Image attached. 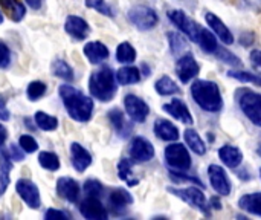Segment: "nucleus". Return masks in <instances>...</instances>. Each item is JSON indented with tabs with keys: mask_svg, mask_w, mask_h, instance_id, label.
<instances>
[{
	"mask_svg": "<svg viewBox=\"0 0 261 220\" xmlns=\"http://www.w3.org/2000/svg\"><path fill=\"white\" fill-rule=\"evenodd\" d=\"M58 93L63 100V104L69 113V116L78 123H87L92 118L93 112V101L92 98L86 96L83 92L76 90L69 84H63L58 89Z\"/></svg>",
	"mask_w": 261,
	"mask_h": 220,
	"instance_id": "f257e3e1",
	"label": "nucleus"
},
{
	"mask_svg": "<svg viewBox=\"0 0 261 220\" xmlns=\"http://www.w3.org/2000/svg\"><path fill=\"white\" fill-rule=\"evenodd\" d=\"M191 96L194 103L208 113H217L223 109L222 93L214 81L196 80L191 86Z\"/></svg>",
	"mask_w": 261,
	"mask_h": 220,
	"instance_id": "f03ea898",
	"label": "nucleus"
},
{
	"mask_svg": "<svg viewBox=\"0 0 261 220\" xmlns=\"http://www.w3.org/2000/svg\"><path fill=\"white\" fill-rule=\"evenodd\" d=\"M89 90L93 98L107 103L112 101L116 95V83H115V74L110 67L104 66L99 70H95L90 75L89 80Z\"/></svg>",
	"mask_w": 261,
	"mask_h": 220,
	"instance_id": "7ed1b4c3",
	"label": "nucleus"
},
{
	"mask_svg": "<svg viewBox=\"0 0 261 220\" xmlns=\"http://www.w3.org/2000/svg\"><path fill=\"white\" fill-rule=\"evenodd\" d=\"M236 100L245 116L257 127H261V93L251 89H239Z\"/></svg>",
	"mask_w": 261,
	"mask_h": 220,
	"instance_id": "20e7f679",
	"label": "nucleus"
},
{
	"mask_svg": "<svg viewBox=\"0 0 261 220\" xmlns=\"http://www.w3.org/2000/svg\"><path fill=\"white\" fill-rule=\"evenodd\" d=\"M165 162L168 164L170 168L173 170H177L180 173L184 172H188L191 168V156H190V152L188 149L184 145V144H171L165 149Z\"/></svg>",
	"mask_w": 261,
	"mask_h": 220,
	"instance_id": "39448f33",
	"label": "nucleus"
},
{
	"mask_svg": "<svg viewBox=\"0 0 261 220\" xmlns=\"http://www.w3.org/2000/svg\"><path fill=\"white\" fill-rule=\"evenodd\" d=\"M168 18L171 20L173 25H176V28L185 34L191 41L197 43L199 41V37H200V32H202V26L199 23H196L191 17H188L184 11L180 9H173L168 12Z\"/></svg>",
	"mask_w": 261,
	"mask_h": 220,
	"instance_id": "423d86ee",
	"label": "nucleus"
},
{
	"mask_svg": "<svg viewBox=\"0 0 261 220\" xmlns=\"http://www.w3.org/2000/svg\"><path fill=\"white\" fill-rule=\"evenodd\" d=\"M128 20L141 31H148L151 28H154L159 21V17L156 14V11L150 6H144V5H138L133 6L128 11Z\"/></svg>",
	"mask_w": 261,
	"mask_h": 220,
	"instance_id": "0eeeda50",
	"label": "nucleus"
},
{
	"mask_svg": "<svg viewBox=\"0 0 261 220\" xmlns=\"http://www.w3.org/2000/svg\"><path fill=\"white\" fill-rule=\"evenodd\" d=\"M168 191L171 194H174L176 198H179L180 201L196 207L197 210H202L206 213V198L203 194V191L200 188L196 187H188V188H168Z\"/></svg>",
	"mask_w": 261,
	"mask_h": 220,
	"instance_id": "6e6552de",
	"label": "nucleus"
},
{
	"mask_svg": "<svg viewBox=\"0 0 261 220\" xmlns=\"http://www.w3.org/2000/svg\"><path fill=\"white\" fill-rule=\"evenodd\" d=\"M199 72H200V66L191 54H185L176 61V74L179 80L185 84L194 80L199 75Z\"/></svg>",
	"mask_w": 261,
	"mask_h": 220,
	"instance_id": "1a4fd4ad",
	"label": "nucleus"
},
{
	"mask_svg": "<svg viewBox=\"0 0 261 220\" xmlns=\"http://www.w3.org/2000/svg\"><path fill=\"white\" fill-rule=\"evenodd\" d=\"M15 191L18 193V196L23 199V202L29 208H32V210L40 208V205H41L40 191H38V188H37V185L34 182H31L29 179H20L15 184Z\"/></svg>",
	"mask_w": 261,
	"mask_h": 220,
	"instance_id": "9d476101",
	"label": "nucleus"
},
{
	"mask_svg": "<svg viewBox=\"0 0 261 220\" xmlns=\"http://www.w3.org/2000/svg\"><path fill=\"white\" fill-rule=\"evenodd\" d=\"M124 106H125V110H127V115L135 121V123H144L150 113V107L148 104L141 100L139 96L136 95H127L124 98Z\"/></svg>",
	"mask_w": 261,
	"mask_h": 220,
	"instance_id": "9b49d317",
	"label": "nucleus"
},
{
	"mask_svg": "<svg viewBox=\"0 0 261 220\" xmlns=\"http://www.w3.org/2000/svg\"><path fill=\"white\" fill-rule=\"evenodd\" d=\"M208 176H210V182L214 188L216 193H219L220 196H229L231 194V181L226 175V172L220 167V165H210L208 167Z\"/></svg>",
	"mask_w": 261,
	"mask_h": 220,
	"instance_id": "f8f14e48",
	"label": "nucleus"
},
{
	"mask_svg": "<svg viewBox=\"0 0 261 220\" xmlns=\"http://www.w3.org/2000/svg\"><path fill=\"white\" fill-rule=\"evenodd\" d=\"M130 158L135 162H148L150 159L154 158L153 144L142 136L133 138L132 144H130Z\"/></svg>",
	"mask_w": 261,
	"mask_h": 220,
	"instance_id": "ddd939ff",
	"label": "nucleus"
},
{
	"mask_svg": "<svg viewBox=\"0 0 261 220\" xmlns=\"http://www.w3.org/2000/svg\"><path fill=\"white\" fill-rule=\"evenodd\" d=\"M80 213L83 214V217L89 220H106L109 217L104 205L98 201V198L93 196H87V199L81 202Z\"/></svg>",
	"mask_w": 261,
	"mask_h": 220,
	"instance_id": "4468645a",
	"label": "nucleus"
},
{
	"mask_svg": "<svg viewBox=\"0 0 261 220\" xmlns=\"http://www.w3.org/2000/svg\"><path fill=\"white\" fill-rule=\"evenodd\" d=\"M164 110H165L170 116H173L174 119L180 121L182 124H188V126H190V124L194 123L193 115H191L188 106H187L182 100H179V98H174V100H171L170 103L164 104Z\"/></svg>",
	"mask_w": 261,
	"mask_h": 220,
	"instance_id": "2eb2a0df",
	"label": "nucleus"
},
{
	"mask_svg": "<svg viewBox=\"0 0 261 220\" xmlns=\"http://www.w3.org/2000/svg\"><path fill=\"white\" fill-rule=\"evenodd\" d=\"M205 20L208 23V26L213 29V32L216 34V37H219L225 44H232L234 43V35L232 32L229 31V28L213 12H208L205 15Z\"/></svg>",
	"mask_w": 261,
	"mask_h": 220,
	"instance_id": "dca6fc26",
	"label": "nucleus"
},
{
	"mask_svg": "<svg viewBox=\"0 0 261 220\" xmlns=\"http://www.w3.org/2000/svg\"><path fill=\"white\" fill-rule=\"evenodd\" d=\"M57 193L67 202H76L80 198V185L72 178H60L57 181Z\"/></svg>",
	"mask_w": 261,
	"mask_h": 220,
	"instance_id": "f3484780",
	"label": "nucleus"
},
{
	"mask_svg": "<svg viewBox=\"0 0 261 220\" xmlns=\"http://www.w3.org/2000/svg\"><path fill=\"white\" fill-rule=\"evenodd\" d=\"M64 29L69 35H72L76 40H84L89 35V25L84 18L78 15H69L64 23Z\"/></svg>",
	"mask_w": 261,
	"mask_h": 220,
	"instance_id": "a211bd4d",
	"label": "nucleus"
},
{
	"mask_svg": "<svg viewBox=\"0 0 261 220\" xmlns=\"http://www.w3.org/2000/svg\"><path fill=\"white\" fill-rule=\"evenodd\" d=\"M70 155H72V165L78 173H83L92 164L90 153L83 145H80L78 142L70 144Z\"/></svg>",
	"mask_w": 261,
	"mask_h": 220,
	"instance_id": "6ab92c4d",
	"label": "nucleus"
},
{
	"mask_svg": "<svg viewBox=\"0 0 261 220\" xmlns=\"http://www.w3.org/2000/svg\"><path fill=\"white\" fill-rule=\"evenodd\" d=\"M154 135L162 141H177L179 138V129L168 119H156L154 123Z\"/></svg>",
	"mask_w": 261,
	"mask_h": 220,
	"instance_id": "aec40b11",
	"label": "nucleus"
},
{
	"mask_svg": "<svg viewBox=\"0 0 261 220\" xmlns=\"http://www.w3.org/2000/svg\"><path fill=\"white\" fill-rule=\"evenodd\" d=\"M84 55L87 57V60L92 64H98V63L107 60L110 52H109L107 46L102 44L101 41H90L84 46Z\"/></svg>",
	"mask_w": 261,
	"mask_h": 220,
	"instance_id": "412c9836",
	"label": "nucleus"
},
{
	"mask_svg": "<svg viewBox=\"0 0 261 220\" xmlns=\"http://www.w3.org/2000/svg\"><path fill=\"white\" fill-rule=\"evenodd\" d=\"M219 158L220 161L229 167V168H239L242 161H243V153L239 147H234V145H223L220 150H219Z\"/></svg>",
	"mask_w": 261,
	"mask_h": 220,
	"instance_id": "4be33fe9",
	"label": "nucleus"
},
{
	"mask_svg": "<svg viewBox=\"0 0 261 220\" xmlns=\"http://www.w3.org/2000/svg\"><path fill=\"white\" fill-rule=\"evenodd\" d=\"M239 207L249 214L261 217V193H251L242 196L239 201Z\"/></svg>",
	"mask_w": 261,
	"mask_h": 220,
	"instance_id": "5701e85b",
	"label": "nucleus"
},
{
	"mask_svg": "<svg viewBox=\"0 0 261 220\" xmlns=\"http://www.w3.org/2000/svg\"><path fill=\"white\" fill-rule=\"evenodd\" d=\"M0 8L14 21H20L26 14V8L20 0H0Z\"/></svg>",
	"mask_w": 261,
	"mask_h": 220,
	"instance_id": "b1692460",
	"label": "nucleus"
},
{
	"mask_svg": "<svg viewBox=\"0 0 261 220\" xmlns=\"http://www.w3.org/2000/svg\"><path fill=\"white\" fill-rule=\"evenodd\" d=\"M109 204H110V207L115 210V208H125V207H128V205H132L133 204V198H132V194L127 191V190H124V188H116V190H113L112 193H110V196H109Z\"/></svg>",
	"mask_w": 261,
	"mask_h": 220,
	"instance_id": "393cba45",
	"label": "nucleus"
},
{
	"mask_svg": "<svg viewBox=\"0 0 261 220\" xmlns=\"http://www.w3.org/2000/svg\"><path fill=\"white\" fill-rule=\"evenodd\" d=\"M116 80H118V83L122 84V86L139 83V80H141V70H139L138 67H133V66L121 67V69L116 72Z\"/></svg>",
	"mask_w": 261,
	"mask_h": 220,
	"instance_id": "a878e982",
	"label": "nucleus"
},
{
	"mask_svg": "<svg viewBox=\"0 0 261 220\" xmlns=\"http://www.w3.org/2000/svg\"><path fill=\"white\" fill-rule=\"evenodd\" d=\"M184 135H185V142L188 144V147H190L196 155L202 156V155L206 153V145H205L203 139L200 138V135H199L196 130L187 129Z\"/></svg>",
	"mask_w": 261,
	"mask_h": 220,
	"instance_id": "bb28decb",
	"label": "nucleus"
},
{
	"mask_svg": "<svg viewBox=\"0 0 261 220\" xmlns=\"http://www.w3.org/2000/svg\"><path fill=\"white\" fill-rule=\"evenodd\" d=\"M12 168L11 156L6 152H0V196L6 191L9 184V172Z\"/></svg>",
	"mask_w": 261,
	"mask_h": 220,
	"instance_id": "cd10ccee",
	"label": "nucleus"
},
{
	"mask_svg": "<svg viewBox=\"0 0 261 220\" xmlns=\"http://www.w3.org/2000/svg\"><path fill=\"white\" fill-rule=\"evenodd\" d=\"M154 89L159 95L162 96H170V95H176L180 92L179 86L168 77V75H164L161 77L156 83H154Z\"/></svg>",
	"mask_w": 261,
	"mask_h": 220,
	"instance_id": "c85d7f7f",
	"label": "nucleus"
},
{
	"mask_svg": "<svg viewBox=\"0 0 261 220\" xmlns=\"http://www.w3.org/2000/svg\"><path fill=\"white\" fill-rule=\"evenodd\" d=\"M197 44H199L205 52H210V54H216V52L219 51V44H217L216 34L211 32V31H208L206 28L202 29Z\"/></svg>",
	"mask_w": 261,
	"mask_h": 220,
	"instance_id": "c756f323",
	"label": "nucleus"
},
{
	"mask_svg": "<svg viewBox=\"0 0 261 220\" xmlns=\"http://www.w3.org/2000/svg\"><path fill=\"white\" fill-rule=\"evenodd\" d=\"M109 119H110V123H112L113 129H115L121 136H127V135L130 133L132 127H130V126H127L125 118H124V115H122V112H121V110H118V109L110 110V113H109Z\"/></svg>",
	"mask_w": 261,
	"mask_h": 220,
	"instance_id": "7c9ffc66",
	"label": "nucleus"
},
{
	"mask_svg": "<svg viewBox=\"0 0 261 220\" xmlns=\"http://www.w3.org/2000/svg\"><path fill=\"white\" fill-rule=\"evenodd\" d=\"M116 60L119 63H124V64L133 63L136 60V51H135V47L130 43H127V41L121 43L118 46V49H116Z\"/></svg>",
	"mask_w": 261,
	"mask_h": 220,
	"instance_id": "2f4dec72",
	"label": "nucleus"
},
{
	"mask_svg": "<svg viewBox=\"0 0 261 220\" xmlns=\"http://www.w3.org/2000/svg\"><path fill=\"white\" fill-rule=\"evenodd\" d=\"M52 74L64 81H72L73 80V70L72 67L64 61V60H55L52 63V67H50Z\"/></svg>",
	"mask_w": 261,
	"mask_h": 220,
	"instance_id": "473e14b6",
	"label": "nucleus"
},
{
	"mask_svg": "<svg viewBox=\"0 0 261 220\" xmlns=\"http://www.w3.org/2000/svg\"><path fill=\"white\" fill-rule=\"evenodd\" d=\"M34 119H35V124L44 132H50V130H55L58 127V119L55 116L44 113V112H37Z\"/></svg>",
	"mask_w": 261,
	"mask_h": 220,
	"instance_id": "72a5a7b5",
	"label": "nucleus"
},
{
	"mask_svg": "<svg viewBox=\"0 0 261 220\" xmlns=\"http://www.w3.org/2000/svg\"><path fill=\"white\" fill-rule=\"evenodd\" d=\"M118 176L119 179L125 181L130 187H135L139 184V181L136 178L132 176V162L128 159H121L118 164Z\"/></svg>",
	"mask_w": 261,
	"mask_h": 220,
	"instance_id": "f704fd0d",
	"label": "nucleus"
},
{
	"mask_svg": "<svg viewBox=\"0 0 261 220\" xmlns=\"http://www.w3.org/2000/svg\"><path fill=\"white\" fill-rule=\"evenodd\" d=\"M38 162L43 168H46L49 172H57L60 168V159L52 152H41L38 155Z\"/></svg>",
	"mask_w": 261,
	"mask_h": 220,
	"instance_id": "c9c22d12",
	"label": "nucleus"
},
{
	"mask_svg": "<svg viewBox=\"0 0 261 220\" xmlns=\"http://www.w3.org/2000/svg\"><path fill=\"white\" fill-rule=\"evenodd\" d=\"M228 75L231 78H236L242 83H251V84H257L261 86V75L257 74H249V72H245V70H229Z\"/></svg>",
	"mask_w": 261,
	"mask_h": 220,
	"instance_id": "e433bc0d",
	"label": "nucleus"
},
{
	"mask_svg": "<svg viewBox=\"0 0 261 220\" xmlns=\"http://www.w3.org/2000/svg\"><path fill=\"white\" fill-rule=\"evenodd\" d=\"M46 84L44 83H41V81H32L29 86H28V90H26V93H28V98L31 100V101H37V100H40L44 93H46Z\"/></svg>",
	"mask_w": 261,
	"mask_h": 220,
	"instance_id": "4c0bfd02",
	"label": "nucleus"
},
{
	"mask_svg": "<svg viewBox=\"0 0 261 220\" xmlns=\"http://www.w3.org/2000/svg\"><path fill=\"white\" fill-rule=\"evenodd\" d=\"M102 191H104V188H102L101 182H98V181H95V179L86 181V184H84V193H86L87 196L99 198V196L102 194Z\"/></svg>",
	"mask_w": 261,
	"mask_h": 220,
	"instance_id": "58836bf2",
	"label": "nucleus"
},
{
	"mask_svg": "<svg viewBox=\"0 0 261 220\" xmlns=\"http://www.w3.org/2000/svg\"><path fill=\"white\" fill-rule=\"evenodd\" d=\"M86 6L92 8V9H95V11H98V12H101L104 15H109V17L113 15L112 8L106 3V0H86Z\"/></svg>",
	"mask_w": 261,
	"mask_h": 220,
	"instance_id": "ea45409f",
	"label": "nucleus"
},
{
	"mask_svg": "<svg viewBox=\"0 0 261 220\" xmlns=\"http://www.w3.org/2000/svg\"><path fill=\"white\" fill-rule=\"evenodd\" d=\"M18 144H20V147H21L26 153H34V152L38 149L37 141H35L31 135H21L20 139H18Z\"/></svg>",
	"mask_w": 261,
	"mask_h": 220,
	"instance_id": "a19ab883",
	"label": "nucleus"
},
{
	"mask_svg": "<svg viewBox=\"0 0 261 220\" xmlns=\"http://www.w3.org/2000/svg\"><path fill=\"white\" fill-rule=\"evenodd\" d=\"M168 40H170V46H171V51L176 54V52H180L184 47H185V40L176 34V32H168Z\"/></svg>",
	"mask_w": 261,
	"mask_h": 220,
	"instance_id": "79ce46f5",
	"label": "nucleus"
},
{
	"mask_svg": "<svg viewBox=\"0 0 261 220\" xmlns=\"http://www.w3.org/2000/svg\"><path fill=\"white\" fill-rule=\"evenodd\" d=\"M216 54L219 55L220 60H223V63H228V64H231V66H242L240 58L236 57L234 54H231V52L226 51V49H225V51H217Z\"/></svg>",
	"mask_w": 261,
	"mask_h": 220,
	"instance_id": "37998d69",
	"label": "nucleus"
},
{
	"mask_svg": "<svg viewBox=\"0 0 261 220\" xmlns=\"http://www.w3.org/2000/svg\"><path fill=\"white\" fill-rule=\"evenodd\" d=\"M9 61H11V52H9V47H8L3 41H0V69L8 67Z\"/></svg>",
	"mask_w": 261,
	"mask_h": 220,
	"instance_id": "c03bdc74",
	"label": "nucleus"
},
{
	"mask_svg": "<svg viewBox=\"0 0 261 220\" xmlns=\"http://www.w3.org/2000/svg\"><path fill=\"white\" fill-rule=\"evenodd\" d=\"M249 60H251V66L254 67V70L258 72L261 75V49H254V51H251Z\"/></svg>",
	"mask_w": 261,
	"mask_h": 220,
	"instance_id": "a18cd8bd",
	"label": "nucleus"
},
{
	"mask_svg": "<svg viewBox=\"0 0 261 220\" xmlns=\"http://www.w3.org/2000/svg\"><path fill=\"white\" fill-rule=\"evenodd\" d=\"M44 219L46 220H55V219H61V220H67V214H64L63 211H58V210H55V208H50V210H47L46 211V214H44Z\"/></svg>",
	"mask_w": 261,
	"mask_h": 220,
	"instance_id": "49530a36",
	"label": "nucleus"
},
{
	"mask_svg": "<svg viewBox=\"0 0 261 220\" xmlns=\"http://www.w3.org/2000/svg\"><path fill=\"white\" fill-rule=\"evenodd\" d=\"M23 152H24V150H23L21 147H17V145H14V144L9 145V155H11V159H14V161H21V159L24 158Z\"/></svg>",
	"mask_w": 261,
	"mask_h": 220,
	"instance_id": "de8ad7c7",
	"label": "nucleus"
},
{
	"mask_svg": "<svg viewBox=\"0 0 261 220\" xmlns=\"http://www.w3.org/2000/svg\"><path fill=\"white\" fill-rule=\"evenodd\" d=\"M9 119V110L5 106V101L0 98V121H8Z\"/></svg>",
	"mask_w": 261,
	"mask_h": 220,
	"instance_id": "09e8293b",
	"label": "nucleus"
},
{
	"mask_svg": "<svg viewBox=\"0 0 261 220\" xmlns=\"http://www.w3.org/2000/svg\"><path fill=\"white\" fill-rule=\"evenodd\" d=\"M6 138H8V130L0 124V147L5 144V141H6Z\"/></svg>",
	"mask_w": 261,
	"mask_h": 220,
	"instance_id": "8fccbe9b",
	"label": "nucleus"
},
{
	"mask_svg": "<svg viewBox=\"0 0 261 220\" xmlns=\"http://www.w3.org/2000/svg\"><path fill=\"white\" fill-rule=\"evenodd\" d=\"M32 9H40L41 8V0H24Z\"/></svg>",
	"mask_w": 261,
	"mask_h": 220,
	"instance_id": "3c124183",
	"label": "nucleus"
},
{
	"mask_svg": "<svg viewBox=\"0 0 261 220\" xmlns=\"http://www.w3.org/2000/svg\"><path fill=\"white\" fill-rule=\"evenodd\" d=\"M249 6H252V8H261V0H245Z\"/></svg>",
	"mask_w": 261,
	"mask_h": 220,
	"instance_id": "603ef678",
	"label": "nucleus"
},
{
	"mask_svg": "<svg viewBox=\"0 0 261 220\" xmlns=\"http://www.w3.org/2000/svg\"><path fill=\"white\" fill-rule=\"evenodd\" d=\"M3 23V15H2V11H0V25Z\"/></svg>",
	"mask_w": 261,
	"mask_h": 220,
	"instance_id": "864d4df0",
	"label": "nucleus"
},
{
	"mask_svg": "<svg viewBox=\"0 0 261 220\" xmlns=\"http://www.w3.org/2000/svg\"><path fill=\"white\" fill-rule=\"evenodd\" d=\"M260 178H261V170H260Z\"/></svg>",
	"mask_w": 261,
	"mask_h": 220,
	"instance_id": "5fc2aeb1",
	"label": "nucleus"
}]
</instances>
